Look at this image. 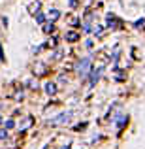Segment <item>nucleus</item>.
Listing matches in <instances>:
<instances>
[{
  "instance_id": "1",
  "label": "nucleus",
  "mask_w": 145,
  "mask_h": 149,
  "mask_svg": "<svg viewBox=\"0 0 145 149\" xmlns=\"http://www.w3.org/2000/svg\"><path fill=\"white\" fill-rule=\"evenodd\" d=\"M89 68H91V61H89V58H83V61L77 64V72H79L83 77L89 74Z\"/></svg>"
},
{
  "instance_id": "2",
  "label": "nucleus",
  "mask_w": 145,
  "mask_h": 149,
  "mask_svg": "<svg viewBox=\"0 0 145 149\" xmlns=\"http://www.w3.org/2000/svg\"><path fill=\"white\" fill-rule=\"evenodd\" d=\"M68 121H70V113H62V115H58V119L49 121V125H60V123H68Z\"/></svg>"
},
{
  "instance_id": "3",
  "label": "nucleus",
  "mask_w": 145,
  "mask_h": 149,
  "mask_svg": "<svg viewBox=\"0 0 145 149\" xmlns=\"http://www.w3.org/2000/svg\"><path fill=\"white\" fill-rule=\"evenodd\" d=\"M66 40H68V42H76V40H79V34L70 30V32H66Z\"/></svg>"
},
{
  "instance_id": "4",
  "label": "nucleus",
  "mask_w": 145,
  "mask_h": 149,
  "mask_svg": "<svg viewBox=\"0 0 145 149\" xmlns=\"http://www.w3.org/2000/svg\"><path fill=\"white\" fill-rule=\"evenodd\" d=\"M45 93H47V95H55V93H57V85H55V83H47V85H45Z\"/></svg>"
},
{
  "instance_id": "5",
  "label": "nucleus",
  "mask_w": 145,
  "mask_h": 149,
  "mask_svg": "<svg viewBox=\"0 0 145 149\" xmlns=\"http://www.w3.org/2000/svg\"><path fill=\"white\" fill-rule=\"evenodd\" d=\"M98 77H100V70H96V72H92V76H91V83L94 85L96 81H98Z\"/></svg>"
},
{
  "instance_id": "6",
  "label": "nucleus",
  "mask_w": 145,
  "mask_h": 149,
  "mask_svg": "<svg viewBox=\"0 0 145 149\" xmlns=\"http://www.w3.org/2000/svg\"><path fill=\"white\" fill-rule=\"evenodd\" d=\"M30 125H32V117H28V119H26L23 125H19V128H21V130H25V128H26V127H30Z\"/></svg>"
},
{
  "instance_id": "7",
  "label": "nucleus",
  "mask_w": 145,
  "mask_h": 149,
  "mask_svg": "<svg viewBox=\"0 0 145 149\" xmlns=\"http://www.w3.org/2000/svg\"><path fill=\"white\" fill-rule=\"evenodd\" d=\"M44 30H45V32H47V34H49V32H53V30H55L53 23H47V25H45V29H44Z\"/></svg>"
},
{
  "instance_id": "8",
  "label": "nucleus",
  "mask_w": 145,
  "mask_h": 149,
  "mask_svg": "<svg viewBox=\"0 0 145 149\" xmlns=\"http://www.w3.org/2000/svg\"><path fill=\"white\" fill-rule=\"evenodd\" d=\"M49 17H53V19H57V17H58V11H55V10H53V13H49Z\"/></svg>"
}]
</instances>
